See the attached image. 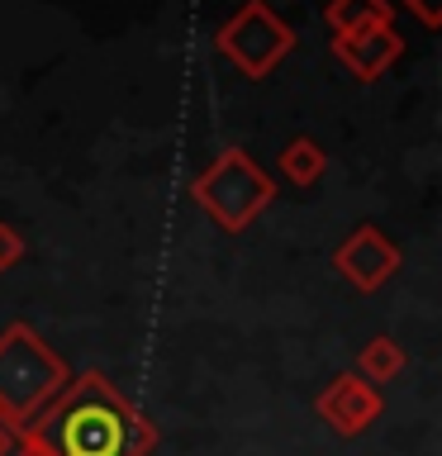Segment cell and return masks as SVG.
<instances>
[{"label": "cell", "mask_w": 442, "mask_h": 456, "mask_svg": "<svg viewBox=\"0 0 442 456\" xmlns=\"http://www.w3.org/2000/svg\"><path fill=\"white\" fill-rule=\"evenodd\" d=\"M24 442L43 456H148L157 433L105 376H81L67 380L62 399L24 428Z\"/></svg>", "instance_id": "6da1fadb"}, {"label": "cell", "mask_w": 442, "mask_h": 456, "mask_svg": "<svg viewBox=\"0 0 442 456\" xmlns=\"http://www.w3.org/2000/svg\"><path fill=\"white\" fill-rule=\"evenodd\" d=\"M67 390V362L48 352L34 328L14 323L0 333V423L24 433L53 395Z\"/></svg>", "instance_id": "7a4b0ae2"}, {"label": "cell", "mask_w": 442, "mask_h": 456, "mask_svg": "<svg viewBox=\"0 0 442 456\" xmlns=\"http://www.w3.org/2000/svg\"><path fill=\"white\" fill-rule=\"evenodd\" d=\"M191 195H195V205L224 228V233H242V228L276 200V185H271V176L242 148H224L195 176Z\"/></svg>", "instance_id": "3957f363"}, {"label": "cell", "mask_w": 442, "mask_h": 456, "mask_svg": "<svg viewBox=\"0 0 442 456\" xmlns=\"http://www.w3.org/2000/svg\"><path fill=\"white\" fill-rule=\"evenodd\" d=\"M214 48H219L228 62H233L242 77L262 81L281 67V57H291L295 48V28L276 20V10L266 0H248L238 5L214 34Z\"/></svg>", "instance_id": "277c9868"}, {"label": "cell", "mask_w": 442, "mask_h": 456, "mask_svg": "<svg viewBox=\"0 0 442 456\" xmlns=\"http://www.w3.org/2000/svg\"><path fill=\"white\" fill-rule=\"evenodd\" d=\"M314 409H319V419L333 428V433L356 437V433H366V428L381 419L385 399H381L376 385H366L362 376H338L319 399H314Z\"/></svg>", "instance_id": "5b68a950"}, {"label": "cell", "mask_w": 442, "mask_h": 456, "mask_svg": "<svg viewBox=\"0 0 442 456\" xmlns=\"http://www.w3.org/2000/svg\"><path fill=\"white\" fill-rule=\"evenodd\" d=\"M333 266L348 276L356 290H381L385 281L395 276V266H399V252H395V242L381 233V228H371L362 224L356 233L342 242V248L333 252Z\"/></svg>", "instance_id": "8992f818"}, {"label": "cell", "mask_w": 442, "mask_h": 456, "mask_svg": "<svg viewBox=\"0 0 442 456\" xmlns=\"http://www.w3.org/2000/svg\"><path fill=\"white\" fill-rule=\"evenodd\" d=\"M399 53H405V38L395 34V24H362L333 38V57L356 81H376L385 67H395Z\"/></svg>", "instance_id": "52a82bcc"}, {"label": "cell", "mask_w": 442, "mask_h": 456, "mask_svg": "<svg viewBox=\"0 0 442 456\" xmlns=\"http://www.w3.org/2000/svg\"><path fill=\"white\" fill-rule=\"evenodd\" d=\"M276 167H281V176L291 181V185H314V181L328 171V152H323L314 138H291V142L281 148Z\"/></svg>", "instance_id": "ba28073f"}, {"label": "cell", "mask_w": 442, "mask_h": 456, "mask_svg": "<svg viewBox=\"0 0 442 456\" xmlns=\"http://www.w3.org/2000/svg\"><path fill=\"white\" fill-rule=\"evenodd\" d=\"M390 20H395L390 0H328L323 10V24L333 34H352L362 24H390Z\"/></svg>", "instance_id": "9c48e42d"}, {"label": "cell", "mask_w": 442, "mask_h": 456, "mask_svg": "<svg viewBox=\"0 0 442 456\" xmlns=\"http://www.w3.org/2000/svg\"><path fill=\"white\" fill-rule=\"evenodd\" d=\"M356 366H362V380L366 385H385V380H395L399 370H405V347L390 338H371L362 356H356Z\"/></svg>", "instance_id": "30bf717a"}, {"label": "cell", "mask_w": 442, "mask_h": 456, "mask_svg": "<svg viewBox=\"0 0 442 456\" xmlns=\"http://www.w3.org/2000/svg\"><path fill=\"white\" fill-rule=\"evenodd\" d=\"M20 256H24V233L10 224H0V271H10Z\"/></svg>", "instance_id": "8fae6325"}, {"label": "cell", "mask_w": 442, "mask_h": 456, "mask_svg": "<svg viewBox=\"0 0 442 456\" xmlns=\"http://www.w3.org/2000/svg\"><path fill=\"white\" fill-rule=\"evenodd\" d=\"M405 5H409L413 14H419V20H423L428 28H438V24H442V5H438V0H405Z\"/></svg>", "instance_id": "7c38bea8"}, {"label": "cell", "mask_w": 442, "mask_h": 456, "mask_svg": "<svg viewBox=\"0 0 442 456\" xmlns=\"http://www.w3.org/2000/svg\"><path fill=\"white\" fill-rule=\"evenodd\" d=\"M20 452H24V437L10 423H0V456H20Z\"/></svg>", "instance_id": "4fadbf2b"}]
</instances>
